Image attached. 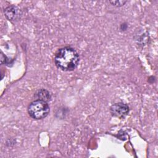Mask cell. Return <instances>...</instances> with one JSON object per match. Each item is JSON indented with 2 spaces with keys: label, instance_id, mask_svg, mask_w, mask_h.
Masks as SVG:
<instances>
[{
  "label": "cell",
  "instance_id": "6da1fadb",
  "mask_svg": "<svg viewBox=\"0 0 158 158\" xmlns=\"http://www.w3.org/2000/svg\"><path fill=\"white\" fill-rule=\"evenodd\" d=\"M80 62V57L77 51L71 47L60 48L56 52L54 62L56 67L64 72L75 70Z\"/></svg>",
  "mask_w": 158,
  "mask_h": 158
},
{
  "label": "cell",
  "instance_id": "7a4b0ae2",
  "mask_svg": "<svg viewBox=\"0 0 158 158\" xmlns=\"http://www.w3.org/2000/svg\"><path fill=\"white\" fill-rule=\"evenodd\" d=\"M50 111L47 102L36 99L31 102L28 107V113L30 116L35 120H41L48 116Z\"/></svg>",
  "mask_w": 158,
  "mask_h": 158
},
{
  "label": "cell",
  "instance_id": "3957f363",
  "mask_svg": "<svg viewBox=\"0 0 158 158\" xmlns=\"http://www.w3.org/2000/svg\"><path fill=\"white\" fill-rule=\"evenodd\" d=\"M110 113L114 116L120 118H125L129 112V107L122 102L115 103L110 107Z\"/></svg>",
  "mask_w": 158,
  "mask_h": 158
},
{
  "label": "cell",
  "instance_id": "277c9868",
  "mask_svg": "<svg viewBox=\"0 0 158 158\" xmlns=\"http://www.w3.org/2000/svg\"><path fill=\"white\" fill-rule=\"evenodd\" d=\"M4 15L9 20H15L19 17V9L14 6H9L4 9Z\"/></svg>",
  "mask_w": 158,
  "mask_h": 158
},
{
  "label": "cell",
  "instance_id": "5b68a950",
  "mask_svg": "<svg viewBox=\"0 0 158 158\" xmlns=\"http://www.w3.org/2000/svg\"><path fill=\"white\" fill-rule=\"evenodd\" d=\"M35 97L36 98V99L42 100L46 102L50 101L51 98V96L49 94V92L45 89H41L38 90L35 94Z\"/></svg>",
  "mask_w": 158,
  "mask_h": 158
},
{
  "label": "cell",
  "instance_id": "8992f818",
  "mask_svg": "<svg viewBox=\"0 0 158 158\" xmlns=\"http://www.w3.org/2000/svg\"><path fill=\"white\" fill-rule=\"evenodd\" d=\"M109 2L113 6H115L117 7H120V6L124 5L127 2V1H110Z\"/></svg>",
  "mask_w": 158,
  "mask_h": 158
}]
</instances>
